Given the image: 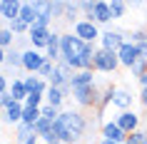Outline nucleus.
Instances as JSON below:
<instances>
[{"instance_id": "f257e3e1", "label": "nucleus", "mask_w": 147, "mask_h": 144, "mask_svg": "<svg viewBox=\"0 0 147 144\" xmlns=\"http://www.w3.org/2000/svg\"><path fill=\"white\" fill-rule=\"evenodd\" d=\"M87 129H90V122L80 109H62L60 117L55 119V132L62 144H82Z\"/></svg>"}, {"instance_id": "f03ea898", "label": "nucleus", "mask_w": 147, "mask_h": 144, "mask_svg": "<svg viewBox=\"0 0 147 144\" xmlns=\"http://www.w3.org/2000/svg\"><path fill=\"white\" fill-rule=\"evenodd\" d=\"M100 94H102V90L97 87V82L95 84H82V87H75V90H72V99H75L78 109H90V107L97 109Z\"/></svg>"}, {"instance_id": "7ed1b4c3", "label": "nucleus", "mask_w": 147, "mask_h": 144, "mask_svg": "<svg viewBox=\"0 0 147 144\" xmlns=\"http://www.w3.org/2000/svg\"><path fill=\"white\" fill-rule=\"evenodd\" d=\"M72 77H75V70L70 67L67 62H57L53 70V77L47 80V84H53V87H60L65 94H72L70 90V82H72Z\"/></svg>"}, {"instance_id": "20e7f679", "label": "nucleus", "mask_w": 147, "mask_h": 144, "mask_svg": "<svg viewBox=\"0 0 147 144\" xmlns=\"http://www.w3.org/2000/svg\"><path fill=\"white\" fill-rule=\"evenodd\" d=\"M117 67H120L117 52H110V50H102V47H97V50H95V60H92V70H95V72L112 75Z\"/></svg>"}, {"instance_id": "39448f33", "label": "nucleus", "mask_w": 147, "mask_h": 144, "mask_svg": "<svg viewBox=\"0 0 147 144\" xmlns=\"http://www.w3.org/2000/svg\"><path fill=\"white\" fill-rule=\"evenodd\" d=\"M72 32L78 35L82 42H87V45H95V42H100V25L92 23V20H87V17H82L80 23L72 25Z\"/></svg>"}, {"instance_id": "423d86ee", "label": "nucleus", "mask_w": 147, "mask_h": 144, "mask_svg": "<svg viewBox=\"0 0 147 144\" xmlns=\"http://www.w3.org/2000/svg\"><path fill=\"white\" fill-rule=\"evenodd\" d=\"M45 52H40V50H32V47H25L23 50V70L25 75H38L40 67L45 65Z\"/></svg>"}, {"instance_id": "0eeeda50", "label": "nucleus", "mask_w": 147, "mask_h": 144, "mask_svg": "<svg viewBox=\"0 0 147 144\" xmlns=\"http://www.w3.org/2000/svg\"><path fill=\"white\" fill-rule=\"evenodd\" d=\"M127 42V32L122 30H105L100 35V42H97V47H102V50H110V52H117L120 47Z\"/></svg>"}, {"instance_id": "6e6552de", "label": "nucleus", "mask_w": 147, "mask_h": 144, "mask_svg": "<svg viewBox=\"0 0 147 144\" xmlns=\"http://www.w3.org/2000/svg\"><path fill=\"white\" fill-rule=\"evenodd\" d=\"M50 35H53V27H40V25H32L30 32H28V45H30L32 50L45 52L47 42H50Z\"/></svg>"}, {"instance_id": "1a4fd4ad", "label": "nucleus", "mask_w": 147, "mask_h": 144, "mask_svg": "<svg viewBox=\"0 0 147 144\" xmlns=\"http://www.w3.org/2000/svg\"><path fill=\"white\" fill-rule=\"evenodd\" d=\"M140 57H142V55H140V47L135 45V42H125V45L117 50V60H120V67L132 70V65H135Z\"/></svg>"}, {"instance_id": "9d476101", "label": "nucleus", "mask_w": 147, "mask_h": 144, "mask_svg": "<svg viewBox=\"0 0 147 144\" xmlns=\"http://www.w3.org/2000/svg\"><path fill=\"white\" fill-rule=\"evenodd\" d=\"M115 122H117V127L122 129L125 134L130 137L132 132H137L140 129V114L135 112V109H127V112H120L115 117Z\"/></svg>"}, {"instance_id": "9b49d317", "label": "nucleus", "mask_w": 147, "mask_h": 144, "mask_svg": "<svg viewBox=\"0 0 147 144\" xmlns=\"http://www.w3.org/2000/svg\"><path fill=\"white\" fill-rule=\"evenodd\" d=\"M35 13H38V20H35V25H40V27H53V0H35Z\"/></svg>"}, {"instance_id": "f8f14e48", "label": "nucleus", "mask_w": 147, "mask_h": 144, "mask_svg": "<svg viewBox=\"0 0 147 144\" xmlns=\"http://www.w3.org/2000/svg\"><path fill=\"white\" fill-rule=\"evenodd\" d=\"M60 38H62V32H57V30L53 27L50 42H47V47H45V60H47V62H53V65L62 62V52H60Z\"/></svg>"}, {"instance_id": "ddd939ff", "label": "nucleus", "mask_w": 147, "mask_h": 144, "mask_svg": "<svg viewBox=\"0 0 147 144\" xmlns=\"http://www.w3.org/2000/svg\"><path fill=\"white\" fill-rule=\"evenodd\" d=\"M100 134L105 137V139H112V142H117V144L127 142V134H125L122 129L117 127V122H115V119L102 122V124H100Z\"/></svg>"}, {"instance_id": "4468645a", "label": "nucleus", "mask_w": 147, "mask_h": 144, "mask_svg": "<svg viewBox=\"0 0 147 144\" xmlns=\"http://www.w3.org/2000/svg\"><path fill=\"white\" fill-rule=\"evenodd\" d=\"M87 20H92V23H97V25H107V23H112L110 3H107V0H95V10H92V15L87 17Z\"/></svg>"}, {"instance_id": "2eb2a0df", "label": "nucleus", "mask_w": 147, "mask_h": 144, "mask_svg": "<svg viewBox=\"0 0 147 144\" xmlns=\"http://www.w3.org/2000/svg\"><path fill=\"white\" fill-rule=\"evenodd\" d=\"M20 8H23L20 0H0V20H5V23L18 20L20 17Z\"/></svg>"}, {"instance_id": "dca6fc26", "label": "nucleus", "mask_w": 147, "mask_h": 144, "mask_svg": "<svg viewBox=\"0 0 147 144\" xmlns=\"http://www.w3.org/2000/svg\"><path fill=\"white\" fill-rule=\"evenodd\" d=\"M23 109H25V104L23 102H13L10 107H5L3 112H0V122H8V124H20L23 122Z\"/></svg>"}, {"instance_id": "f3484780", "label": "nucleus", "mask_w": 147, "mask_h": 144, "mask_svg": "<svg viewBox=\"0 0 147 144\" xmlns=\"http://www.w3.org/2000/svg\"><path fill=\"white\" fill-rule=\"evenodd\" d=\"M132 92L125 90V87H115V94H112V107L115 109H120V112H127V109H132Z\"/></svg>"}, {"instance_id": "a211bd4d", "label": "nucleus", "mask_w": 147, "mask_h": 144, "mask_svg": "<svg viewBox=\"0 0 147 144\" xmlns=\"http://www.w3.org/2000/svg\"><path fill=\"white\" fill-rule=\"evenodd\" d=\"M23 84H25V90H28V94H30V92H42V94H45L47 87H50L40 75H25L23 77Z\"/></svg>"}, {"instance_id": "6ab92c4d", "label": "nucleus", "mask_w": 147, "mask_h": 144, "mask_svg": "<svg viewBox=\"0 0 147 144\" xmlns=\"http://www.w3.org/2000/svg\"><path fill=\"white\" fill-rule=\"evenodd\" d=\"M65 99H67V94L60 90V87H47V92H45V104H50V107H57V109H62V104H65Z\"/></svg>"}, {"instance_id": "aec40b11", "label": "nucleus", "mask_w": 147, "mask_h": 144, "mask_svg": "<svg viewBox=\"0 0 147 144\" xmlns=\"http://www.w3.org/2000/svg\"><path fill=\"white\" fill-rule=\"evenodd\" d=\"M5 67L8 70H23V47H10L5 55Z\"/></svg>"}, {"instance_id": "412c9836", "label": "nucleus", "mask_w": 147, "mask_h": 144, "mask_svg": "<svg viewBox=\"0 0 147 144\" xmlns=\"http://www.w3.org/2000/svg\"><path fill=\"white\" fill-rule=\"evenodd\" d=\"M18 20H23L25 25H35V20H38V13H35V0H25L23 8H20V17Z\"/></svg>"}, {"instance_id": "4be33fe9", "label": "nucleus", "mask_w": 147, "mask_h": 144, "mask_svg": "<svg viewBox=\"0 0 147 144\" xmlns=\"http://www.w3.org/2000/svg\"><path fill=\"white\" fill-rule=\"evenodd\" d=\"M65 20L70 25L80 23L82 17H80V0H65Z\"/></svg>"}, {"instance_id": "5701e85b", "label": "nucleus", "mask_w": 147, "mask_h": 144, "mask_svg": "<svg viewBox=\"0 0 147 144\" xmlns=\"http://www.w3.org/2000/svg\"><path fill=\"white\" fill-rule=\"evenodd\" d=\"M95 70H85V72H75L72 77V82H70V90H75V87H82V84H95Z\"/></svg>"}, {"instance_id": "b1692460", "label": "nucleus", "mask_w": 147, "mask_h": 144, "mask_svg": "<svg viewBox=\"0 0 147 144\" xmlns=\"http://www.w3.org/2000/svg\"><path fill=\"white\" fill-rule=\"evenodd\" d=\"M10 94H13L15 102H23V104H25L28 90H25V84H23V77H13V82H10Z\"/></svg>"}, {"instance_id": "393cba45", "label": "nucleus", "mask_w": 147, "mask_h": 144, "mask_svg": "<svg viewBox=\"0 0 147 144\" xmlns=\"http://www.w3.org/2000/svg\"><path fill=\"white\" fill-rule=\"evenodd\" d=\"M30 137H35V127H32V124L20 122V124L15 127V142H18V144H25Z\"/></svg>"}, {"instance_id": "a878e982", "label": "nucleus", "mask_w": 147, "mask_h": 144, "mask_svg": "<svg viewBox=\"0 0 147 144\" xmlns=\"http://www.w3.org/2000/svg\"><path fill=\"white\" fill-rule=\"evenodd\" d=\"M0 47H3V50H10V47H15V35L10 32L8 25H3V27H0Z\"/></svg>"}, {"instance_id": "bb28decb", "label": "nucleus", "mask_w": 147, "mask_h": 144, "mask_svg": "<svg viewBox=\"0 0 147 144\" xmlns=\"http://www.w3.org/2000/svg\"><path fill=\"white\" fill-rule=\"evenodd\" d=\"M8 27L15 38H28V32H30V25H25L23 20H13V23H8Z\"/></svg>"}, {"instance_id": "cd10ccee", "label": "nucleus", "mask_w": 147, "mask_h": 144, "mask_svg": "<svg viewBox=\"0 0 147 144\" xmlns=\"http://www.w3.org/2000/svg\"><path fill=\"white\" fill-rule=\"evenodd\" d=\"M110 13H112V20L125 17V13H127V3H122V0H112V3H110Z\"/></svg>"}, {"instance_id": "c85d7f7f", "label": "nucleus", "mask_w": 147, "mask_h": 144, "mask_svg": "<svg viewBox=\"0 0 147 144\" xmlns=\"http://www.w3.org/2000/svg\"><path fill=\"white\" fill-rule=\"evenodd\" d=\"M127 42H135V45L147 42V30H145V27H135V30H130V32H127Z\"/></svg>"}, {"instance_id": "c756f323", "label": "nucleus", "mask_w": 147, "mask_h": 144, "mask_svg": "<svg viewBox=\"0 0 147 144\" xmlns=\"http://www.w3.org/2000/svg\"><path fill=\"white\" fill-rule=\"evenodd\" d=\"M42 104H45V94H42V92H30L28 99H25V107H35V109H40Z\"/></svg>"}, {"instance_id": "7c9ffc66", "label": "nucleus", "mask_w": 147, "mask_h": 144, "mask_svg": "<svg viewBox=\"0 0 147 144\" xmlns=\"http://www.w3.org/2000/svg\"><path fill=\"white\" fill-rule=\"evenodd\" d=\"M40 117H42V114H40V109H35V107H25L23 109V122L25 124H32V127H35V122H38Z\"/></svg>"}, {"instance_id": "2f4dec72", "label": "nucleus", "mask_w": 147, "mask_h": 144, "mask_svg": "<svg viewBox=\"0 0 147 144\" xmlns=\"http://www.w3.org/2000/svg\"><path fill=\"white\" fill-rule=\"evenodd\" d=\"M55 127V122H50V119H45V117H40L38 122H35V134L38 137H45L50 129Z\"/></svg>"}, {"instance_id": "473e14b6", "label": "nucleus", "mask_w": 147, "mask_h": 144, "mask_svg": "<svg viewBox=\"0 0 147 144\" xmlns=\"http://www.w3.org/2000/svg\"><path fill=\"white\" fill-rule=\"evenodd\" d=\"M145 72H147V60H145V57H140V60L135 62V65H132V70H130V75L135 77V80H140V77L145 75Z\"/></svg>"}, {"instance_id": "72a5a7b5", "label": "nucleus", "mask_w": 147, "mask_h": 144, "mask_svg": "<svg viewBox=\"0 0 147 144\" xmlns=\"http://www.w3.org/2000/svg\"><path fill=\"white\" fill-rule=\"evenodd\" d=\"M60 112H62V109H57V107H50V104H42V107H40V114H42L45 119H50V122L57 119V117H60Z\"/></svg>"}, {"instance_id": "f704fd0d", "label": "nucleus", "mask_w": 147, "mask_h": 144, "mask_svg": "<svg viewBox=\"0 0 147 144\" xmlns=\"http://www.w3.org/2000/svg\"><path fill=\"white\" fill-rule=\"evenodd\" d=\"M147 142V132L145 129H137V132H132L127 137V144H145Z\"/></svg>"}, {"instance_id": "c9c22d12", "label": "nucleus", "mask_w": 147, "mask_h": 144, "mask_svg": "<svg viewBox=\"0 0 147 144\" xmlns=\"http://www.w3.org/2000/svg\"><path fill=\"white\" fill-rule=\"evenodd\" d=\"M53 15L65 17V0H53Z\"/></svg>"}, {"instance_id": "e433bc0d", "label": "nucleus", "mask_w": 147, "mask_h": 144, "mask_svg": "<svg viewBox=\"0 0 147 144\" xmlns=\"http://www.w3.org/2000/svg\"><path fill=\"white\" fill-rule=\"evenodd\" d=\"M53 70H55V65H53V62H45V65L40 67V72H38V75H40V77H42V80L47 82V80L53 77Z\"/></svg>"}, {"instance_id": "4c0bfd02", "label": "nucleus", "mask_w": 147, "mask_h": 144, "mask_svg": "<svg viewBox=\"0 0 147 144\" xmlns=\"http://www.w3.org/2000/svg\"><path fill=\"white\" fill-rule=\"evenodd\" d=\"M80 10L85 13V17H90V15H92V10H95V3H92V0H80Z\"/></svg>"}, {"instance_id": "58836bf2", "label": "nucleus", "mask_w": 147, "mask_h": 144, "mask_svg": "<svg viewBox=\"0 0 147 144\" xmlns=\"http://www.w3.org/2000/svg\"><path fill=\"white\" fill-rule=\"evenodd\" d=\"M5 92H10V80H8V75L0 72V94H5Z\"/></svg>"}, {"instance_id": "ea45409f", "label": "nucleus", "mask_w": 147, "mask_h": 144, "mask_svg": "<svg viewBox=\"0 0 147 144\" xmlns=\"http://www.w3.org/2000/svg\"><path fill=\"white\" fill-rule=\"evenodd\" d=\"M140 102H142V107L147 109V90H140Z\"/></svg>"}, {"instance_id": "a19ab883", "label": "nucleus", "mask_w": 147, "mask_h": 144, "mask_svg": "<svg viewBox=\"0 0 147 144\" xmlns=\"http://www.w3.org/2000/svg\"><path fill=\"white\" fill-rule=\"evenodd\" d=\"M137 82H140V87H142V90H147V72H145V75H142V77H140Z\"/></svg>"}, {"instance_id": "79ce46f5", "label": "nucleus", "mask_w": 147, "mask_h": 144, "mask_svg": "<svg viewBox=\"0 0 147 144\" xmlns=\"http://www.w3.org/2000/svg\"><path fill=\"white\" fill-rule=\"evenodd\" d=\"M5 55H8V50L0 47V67H5Z\"/></svg>"}, {"instance_id": "37998d69", "label": "nucleus", "mask_w": 147, "mask_h": 144, "mask_svg": "<svg viewBox=\"0 0 147 144\" xmlns=\"http://www.w3.org/2000/svg\"><path fill=\"white\" fill-rule=\"evenodd\" d=\"M95 144H117V142H112V139H105V137H100V139H97Z\"/></svg>"}, {"instance_id": "c03bdc74", "label": "nucleus", "mask_w": 147, "mask_h": 144, "mask_svg": "<svg viewBox=\"0 0 147 144\" xmlns=\"http://www.w3.org/2000/svg\"><path fill=\"white\" fill-rule=\"evenodd\" d=\"M25 144H40V137H38V134H35V137H30V139H28Z\"/></svg>"}, {"instance_id": "a18cd8bd", "label": "nucleus", "mask_w": 147, "mask_h": 144, "mask_svg": "<svg viewBox=\"0 0 147 144\" xmlns=\"http://www.w3.org/2000/svg\"><path fill=\"white\" fill-rule=\"evenodd\" d=\"M0 23H3V20H0ZM0 27H3V25H0Z\"/></svg>"}, {"instance_id": "49530a36", "label": "nucleus", "mask_w": 147, "mask_h": 144, "mask_svg": "<svg viewBox=\"0 0 147 144\" xmlns=\"http://www.w3.org/2000/svg\"><path fill=\"white\" fill-rule=\"evenodd\" d=\"M122 144H127V142H122Z\"/></svg>"}, {"instance_id": "de8ad7c7", "label": "nucleus", "mask_w": 147, "mask_h": 144, "mask_svg": "<svg viewBox=\"0 0 147 144\" xmlns=\"http://www.w3.org/2000/svg\"><path fill=\"white\" fill-rule=\"evenodd\" d=\"M145 60H147V57H145Z\"/></svg>"}, {"instance_id": "09e8293b", "label": "nucleus", "mask_w": 147, "mask_h": 144, "mask_svg": "<svg viewBox=\"0 0 147 144\" xmlns=\"http://www.w3.org/2000/svg\"><path fill=\"white\" fill-rule=\"evenodd\" d=\"M145 144H147V142H145Z\"/></svg>"}]
</instances>
